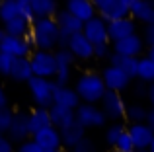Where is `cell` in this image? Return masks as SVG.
I'll use <instances>...</instances> for the list:
<instances>
[{
  "label": "cell",
  "instance_id": "8fae6325",
  "mask_svg": "<svg viewBox=\"0 0 154 152\" xmlns=\"http://www.w3.org/2000/svg\"><path fill=\"white\" fill-rule=\"evenodd\" d=\"M6 137L10 138L14 144H22L23 141L31 138V131H29V113L27 111H16L14 113V121H12L10 129H8Z\"/></svg>",
  "mask_w": 154,
  "mask_h": 152
},
{
  "label": "cell",
  "instance_id": "60d3db41",
  "mask_svg": "<svg viewBox=\"0 0 154 152\" xmlns=\"http://www.w3.org/2000/svg\"><path fill=\"white\" fill-rule=\"evenodd\" d=\"M144 43H146L148 47H152L154 45V26H146L144 27Z\"/></svg>",
  "mask_w": 154,
  "mask_h": 152
},
{
  "label": "cell",
  "instance_id": "ac0fdd59",
  "mask_svg": "<svg viewBox=\"0 0 154 152\" xmlns=\"http://www.w3.org/2000/svg\"><path fill=\"white\" fill-rule=\"evenodd\" d=\"M64 10H68L74 18H78L82 23L90 22L98 16V10H96V4L92 0H68Z\"/></svg>",
  "mask_w": 154,
  "mask_h": 152
},
{
  "label": "cell",
  "instance_id": "cb8c5ba5",
  "mask_svg": "<svg viewBox=\"0 0 154 152\" xmlns=\"http://www.w3.org/2000/svg\"><path fill=\"white\" fill-rule=\"evenodd\" d=\"M47 127H53L49 109H43V107H35V109H31L29 111V131H31V137L37 135L39 131L47 129Z\"/></svg>",
  "mask_w": 154,
  "mask_h": 152
},
{
  "label": "cell",
  "instance_id": "c3c4849f",
  "mask_svg": "<svg viewBox=\"0 0 154 152\" xmlns=\"http://www.w3.org/2000/svg\"><path fill=\"white\" fill-rule=\"evenodd\" d=\"M150 152H154V141H152V144H150V148H148Z\"/></svg>",
  "mask_w": 154,
  "mask_h": 152
},
{
  "label": "cell",
  "instance_id": "ba28073f",
  "mask_svg": "<svg viewBox=\"0 0 154 152\" xmlns=\"http://www.w3.org/2000/svg\"><path fill=\"white\" fill-rule=\"evenodd\" d=\"M102 78H103V84L107 88V92H115V94H121V92L129 90L133 84V78H129L119 66H113V65H107L102 70Z\"/></svg>",
  "mask_w": 154,
  "mask_h": 152
},
{
  "label": "cell",
  "instance_id": "2e32d148",
  "mask_svg": "<svg viewBox=\"0 0 154 152\" xmlns=\"http://www.w3.org/2000/svg\"><path fill=\"white\" fill-rule=\"evenodd\" d=\"M107 31H109V43H117L121 39H127L137 33V22L131 16L123 20H115V22L107 23Z\"/></svg>",
  "mask_w": 154,
  "mask_h": 152
},
{
  "label": "cell",
  "instance_id": "83f0119b",
  "mask_svg": "<svg viewBox=\"0 0 154 152\" xmlns=\"http://www.w3.org/2000/svg\"><path fill=\"white\" fill-rule=\"evenodd\" d=\"M2 27H4V33L10 35V37H27L31 23L26 22L23 18H16V20H12V22L4 23Z\"/></svg>",
  "mask_w": 154,
  "mask_h": 152
},
{
  "label": "cell",
  "instance_id": "7c38bea8",
  "mask_svg": "<svg viewBox=\"0 0 154 152\" xmlns=\"http://www.w3.org/2000/svg\"><path fill=\"white\" fill-rule=\"evenodd\" d=\"M84 37L92 43L94 47L98 45H105L109 43V31H107V22L102 20L100 16H96L94 20L84 23V29H82Z\"/></svg>",
  "mask_w": 154,
  "mask_h": 152
},
{
  "label": "cell",
  "instance_id": "d590c367",
  "mask_svg": "<svg viewBox=\"0 0 154 152\" xmlns=\"http://www.w3.org/2000/svg\"><path fill=\"white\" fill-rule=\"evenodd\" d=\"M72 152H100V146H98V142H96L94 138L86 137L74 150H72Z\"/></svg>",
  "mask_w": 154,
  "mask_h": 152
},
{
  "label": "cell",
  "instance_id": "7402d4cb",
  "mask_svg": "<svg viewBox=\"0 0 154 152\" xmlns=\"http://www.w3.org/2000/svg\"><path fill=\"white\" fill-rule=\"evenodd\" d=\"M131 18L144 26H154V2L150 0H133Z\"/></svg>",
  "mask_w": 154,
  "mask_h": 152
},
{
  "label": "cell",
  "instance_id": "4316f807",
  "mask_svg": "<svg viewBox=\"0 0 154 152\" xmlns=\"http://www.w3.org/2000/svg\"><path fill=\"white\" fill-rule=\"evenodd\" d=\"M109 65L119 66L129 78H137V72H139V59H129V57L111 55V57H109Z\"/></svg>",
  "mask_w": 154,
  "mask_h": 152
},
{
  "label": "cell",
  "instance_id": "52a82bcc",
  "mask_svg": "<svg viewBox=\"0 0 154 152\" xmlns=\"http://www.w3.org/2000/svg\"><path fill=\"white\" fill-rule=\"evenodd\" d=\"M100 107H102L109 123H121L125 119V113H127V103H125L123 96L115 94V92H105Z\"/></svg>",
  "mask_w": 154,
  "mask_h": 152
},
{
  "label": "cell",
  "instance_id": "f907efd6",
  "mask_svg": "<svg viewBox=\"0 0 154 152\" xmlns=\"http://www.w3.org/2000/svg\"><path fill=\"white\" fill-rule=\"evenodd\" d=\"M111 152H119V150H111Z\"/></svg>",
  "mask_w": 154,
  "mask_h": 152
},
{
  "label": "cell",
  "instance_id": "7a4b0ae2",
  "mask_svg": "<svg viewBox=\"0 0 154 152\" xmlns=\"http://www.w3.org/2000/svg\"><path fill=\"white\" fill-rule=\"evenodd\" d=\"M74 90H76V94L80 96V102L82 103L100 105L103 96H105V92H107V88H105V84H103L102 74L88 70V72L78 74V78H76V82H74Z\"/></svg>",
  "mask_w": 154,
  "mask_h": 152
},
{
  "label": "cell",
  "instance_id": "9c48e42d",
  "mask_svg": "<svg viewBox=\"0 0 154 152\" xmlns=\"http://www.w3.org/2000/svg\"><path fill=\"white\" fill-rule=\"evenodd\" d=\"M144 37L139 33L131 35L127 39H121L117 43H111V51L113 55H119V57H129V59H140L144 57L143 51H144Z\"/></svg>",
  "mask_w": 154,
  "mask_h": 152
},
{
  "label": "cell",
  "instance_id": "277c9868",
  "mask_svg": "<svg viewBox=\"0 0 154 152\" xmlns=\"http://www.w3.org/2000/svg\"><path fill=\"white\" fill-rule=\"evenodd\" d=\"M33 76L45 80H55L57 76V59L55 51H33L29 57Z\"/></svg>",
  "mask_w": 154,
  "mask_h": 152
},
{
  "label": "cell",
  "instance_id": "d6a6232c",
  "mask_svg": "<svg viewBox=\"0 0 154 152\" xmlns=\"http://www.w3.org/2000/svg\"><path fill=\"white\" fill-rule=\"evenodd\" d=\"M12 121H14V111H12L10 107L0 109V135H6L8 133Z\"/></svg>",
  "mask_w": 154,
  "mask_h": 152
},
{
  "label": "cell",
  "instance_id": "f6af8a7d",
  "mask_svg": "<svg viewBox=\"0 0 154 152\" xmlns=\"http://www.w3.org/2000/svg\"><path fill=\"white\" fill-rule=\"evenodd\" d=\"M146 98H148V102H150L152 107H154V84H152V86H148V96H146Z\"/></svg>",
  "mask_w": 154,
  "mask_h": 152
},
{
  "label": "cell",
  "instance_id": "b9f144b4",
  "mask_svg": "<svg viewBox=\"0 0 154 152\" xmlns=\"http://www.w3.org/2000/svg\"><path fill=\"white\" fill-rule=\"evenodd\" d=\"M133 92H135L137 98H144V96H148V88H146V84H143V82L137 84V86L133 88Z\"/></svg>",
  "mask_w": 154,
  "mask_h": 152
},
{
  "label": "cell",
  "instance_id": "bcb514c9",
  "mask_svg": "<svg viewBox=\"0 0 154 152\" xmlns=\"http://www.w3.org/2000/svg\"><path fill=\"white\" fill-rule=\"evenodd\" d=\"M146 57L154 61V45H152V47H148V51H146Z\"/></svg>",
  "mask_w": 154,
  "mask_h": 152
},
{
  "label": "cell",
  "instance_id": "ab89813d",
  "mask_svg": "<svg viewBox=\"0 0 154 152\" xmlns=\"http://www.w3.org/2000/svg\"><path fill=\"white\" fill-rule=\"evenodd\" d=\"M0 152H16V144L6 135H0Z\"/></svg>",
  "mask_w": 154,
  "mask_h": 152
},
{
  "label": "cell",
  "instance_id": "7bdbcfd3",
  "mask_svg": "<svg viewBox=\"0 0 154 152\" xmlns=\"http://www.w3.org/2000/svg\"><path fill=\"white\" fill-rule=\"evenodd\" d=\"M4 107H8V94L4 86H0V109H4Z\"/></svg>",
  "mask_w": 154,
  "mask_h": 152
},
{
  "label": "cell",
  "instance_id": "7dc6e473",
  "mask_svg": "<svg viewBox=\"0 0 154 152\" xmlns=\"http://www.w3.org/2000/svg\"><path fill=\"white\" fill-rule=\"evenodd\" d=\"M4 37H6V33H4V27L0 26V47H2V41H4Z\"/></svg>",
  "mask_w": 154,
  "mask_h": 152
},
{
  "label": "cell",
  "instance_id": "ee69618b",
  "mask_svg": "<svg viewBox=\"0 0 154 152\" xmlns=\"http://www.w3.org/2000/svg\"><path fill=\"white\" fill-rule=\"evenodd\" d=\"M146 125L150 127V129L154 131V107L152 109H148V117H146Z\"/></svg>",
  "mask_w": 154,
  "mask_h": 152
},
{
  "label": "cell",
  "instance_id": "5bb4252c",
  "mask_svg": "<svg viewBox=\"0 0 154 152\" xmlns=\"http://www.w3.org/2000/svg\"><path fill=\"white\" fill-rule=\"evenodd\" d=\"M127 133L131 137L133 144H135V152L139 150H148L154 141V131L146 123H135V125H127Z\"/></svg>",
  "mask_w": 154,
  "mask_h": 152
},
{
  "label": "cell",
  "instance_id": "ffe728a7",
  "mask_svg": "<svg viewBox=\"0 0 154 152\" xmlns=\"http://www.w3.org/2000/svg\"><path fill=\"white\" fill-rule=\"evenodd\" d=\"M55 22H57V26H59L60 33L68 35V37H72V35H76V33H82V29H84V23L80 22L78 18H74L68 10H64V8L57 12Z\"/></svg>",
  "mask_w": 154,
  "mask_h": 152
},
{
  "label": "cell",
  "instance_id": "484cf974",
  "mask_svg": "<svg viewBox=\"0 0 154 152\" xmlns=\"http://www.w3.org/2000/svg\"><path fill=\"white\" fill-rule=\"evenodd\" d=\"M31 8H33L35 20H45V18H55L59 6L55 0H31Z\"/></svg>",
  "mask_w": 154,
  "mask_h": 152
},
{
  "label": "cell",
  "instance_id": "4fadbf2b",
  "mask_svg": "<svg viewBox=\"0 0 154 152\" xmlns=\"http://www.w3.org/2000/svg\"><path fill=\"white\" fill-rule=\"evenodd\" d=\"M55 59H57V76H55V84L57 86H68L72 72V65L76 59L72 57V53L68 49H57L55 51Z\"/></svg>",
  "mask_w": 154,
  "mask_h": 152
},
{
  "label": "cell",
  "instance_id": "74e56055",
  "mask_svg": "<svg viewBox=\"0 0 154 152\" xmlns=\"http://www.w3.org/2000/svg\"><path fill=\"white\" fill-rule=\"evenodd\" d=\"M16 152H43V150L33 138H27V141H23L22 144L16 146Z\"/></svg>",
  "mask_w": 154,
  "mask_h": 152
},
{
  "label": "cell",
  "instance_id": "1f68e13d",
  "mask_svg": "<svg viewBox=\"0 0 154 152\" xmlns=\"http://www.w3.org/2000/svg\"><path fill=\"white\" fill-rule=\"evenodd\" d=\"M20 18V6L18 0H2L0 2V23H8L12 20Z\"/></svg>",
  "mask_w": 154,
  "mask_h": 152
},
{
  "label": "cell",
  "instance_id": "e575fe53",
  "mask_svg": "<svg viewBox=\"0 0 154 152\" xmlns=\"http://www.w3.org/2000/svg\"><path fill=\"white\" fill-rule=\"evenodd\" d=\"M12 65H14V59L4 55V53H0V76H2V78H10Z\"/></svg>",
  "mask_w": 154,
  "mask_h": 152
},
{
  "label": "cell",
  "instance_id": "f35d334b",
  "mask_svg": "<svg viewBox=\"0 0 154 152\" xmlns=\"http://www.w3.org/2000/svg\"><path fill=\"white\" fill-rule=\"evenodd\" d=\"M113 55L111 51V43H105V45H98L94 47V57L96 59H109Z\"/></svg>",
  "mask_w": 154,
  "mask_h": 152
},
{
  "label": "cell",
  "instance_id": "681fc988",
  "mask_svg": "<svg viewBox=\"0 0 154 152\" xmlns=\"http://www.w3.org/2000/svg\"><path fill=\"white\" fill-rule=\"evenodd\" d=\"M139 152H150V150H139Z\"/></svg>",
  "mask_w": 154,
  "mask_h": 152
},
{
  "label": "cell",
  "instance_id": "44dd1931",
  "mask_svg": "<svg viewBox=\"0 0 154 152\" xmlns=\"http://www.w3.org/2000/svg\"><path fill=\"white\" fill-rule=\"evenodd\" d=\"M60 138H63V146L66 148V152H72L80 142L86 138V129L80 123H72V125L60 129Z\"/></svg>",
  "mask_w": 154,
  "mask_h": 152
},
{
  "label": "cell",
  "instance_id": "d4e9b609",
  "mask_svg": "<svg viewBox=\"0 0 154 152\" xmlns=\"http://www.w3.org/2000/svg\"><path fill=\"white\" fill-rule=\"evenodd\" d=\"M33 78V70H31V62L29 59H14L12 65V72H10V80L14 82H29Z\"/></svg>",
  "mask_w": 154,
  "mask_h": 152
},
{
  "label": "cell",
  "instance_id": "f546056e",
  "mask_svg": "<svg viewBox=\"0 0 154 152\" xmlns=\"http://www.w3.org/2000/svg\"><path fill=\"white\" fill-rule=\"evenodd\" d=\"M148 117V109L143 103H127V113H125V121L129 125H135V123H146Z\"/></svg>",
  "mask_w": 154,
  "mask_h": 152
},
{
  "label": "cell",
  "instance_id": "9a60e30c",
  "mask_svg": "<svg viewBox=\"0 0 154 152\" xmlns=\"http://www.w3.org/2000/svg\"><path fill=\"white\" fill-rule=\"evenodd\" d=\"M31 138L41 146L43 152H60V148H63L60 131L57 129V127H47V129L39 131L37 135H33Z\"/></svg>",
  "mask_w": 154,
  "mask_h": 152
},
{
  "label": "cell",
  "instance_id": "603a6c76",
  "mask_svg": "<svg viewBox=\"0 0 154 152\" xmlns=\"http://www.w3.org/2000/svg\"><path fill=\"white\" fill-rule=\"evenodd\" d=\"M49 115H51V123L53 127L57 129H64V127L72 125L76 121V115L72 109H66V107H60V105H51L49 107Z\"/></svg>",
  "mask_w": 154,
  "mask_h": 152
},
{
  "label": "cell",
  "instance_id": "f1b7e54d",
  "mask_svg": "<svg viewBox=\"0 0 154 152\" xmlns=\"http://www.w3.org/2000/svg\"><path fill=\"white\" fill-rule=\"evenodd\" d=\"M137 78H139V82L148 84V86L154 84V61L148 59L146 55L139 59V72H137Z\"/></svg>",
  "mask_w": 154,
  "mask_h": 152
},
{
  "label": "cell",
  "instance_id": "30bf717a",
  "mask_svg": "<svg viewBox=\"0 0 154 152\" xmlns=\"http://www.w3.org/2000/svg\"><path fill=\"white\" fill-rule=\"evenodd\" d=\"M33 51H35L33 45L26 37H10V35L4 37L2 47H0V53L8 55L12 59H29Z\"/></svg>",
  "mask_w": 154,
  "mask_h": 152
},
{
  "label": "cell",
  "instance_id": "836d02e7",
  "mask_svg": "<svg viewBox=\"0 0 154 152\" xmlns=\"http://www.w3.org/2000/svg\"><path fill=\"white\" fill-rule=\"evenodd\" d=\"M18 6H20V18L33 23L35 16H33V8H31V0H18Z\"/></svg>",
  "mask_w": 154,
  "mask_h": 152
},
{
  "label": "cell",
  "instance_id": "8d00e7d4",
  "mask_svg": "<svg viewBox=\"0 0 154 152\" xmlns=\"http://www.w3.org/2000/svg\"><path fill=\"white\" fill-rule=\"evenodd\" d=\"M113 150H119V152H135V144H133L129 133H125L123 137L119 138V142L115 144V148H113Z\"/></svg>",
  "mask_w": 154,
  "mask_h": 152
},
{
  "label": "cell",
  "instance_id": "5b68a950",
  "mask_svg": "<svg viewBox=\"0 0 154 152\" xmlns=\"http://www.w3.org/2000/svg\"><path fill=\"white\" fill-rule=\"evenodd\" d=\"M131 2L133 0H96L98 16L105 22H115L131 16Z\"/></svg>",
  "mask_w": 154,
  "mask_h": 152
},
{
  "label": "cell",
  "instance_id": "e0dca14e",
  "mask_svg": "<svg viewBox=\"0 0 154 152\" xmlns=\"http://www.w3.org/2000/svg\"><path fill=\"white\" fill-rule=\"evenodd\" d=\"M80 96L76 94L74 86H57L55 88V96H53V105H60L66 109L76 111L80 107Z\"/></svg>",
  "mask_w": 154,
  "mask_h": 152
},
{
  "label": "cell",
  "instance_id": "6da1fadb",
  "mask_svg": "<svg viewBox=\"0 0 154 152\" xmlns=\"http://www.w3.org/2000/svg\"><path fill=\"white\" fill-rule=\"evenodd\" d=\"M27 41L33 45L35 51H57L59 49V39H60V29L57 26L55 18H45V20H35L29 27Z\"/></svg>",
  "mask_w": 154,
  "mask_h": 152
},
{
  "label": "cell",
  "instance_id": "8992f818",
  "mask_svg": "<svg viewBox=\"0 0 154 152\" xmlns=\"http://www.w3.org/2000/svg\"><path fill=\"white\" fill-rule=\"evenodd\" d=\"M76 123L84 127V129H102V127L109 125L105 113L102 111L100 105H90V103H80V107L74 111Z\"/></svg>",
  "mask_w": 154,
  "mask_h": 152
},
{
  "label": "cell",
  "instance_id": "3957f363",
  "mask_svg": "<svg viewBox=\"0 0 154 152\" xmlns=\"http://www.w3.org/2000/svg\"><path fill=\"white\" fill-rule=\"evenodd\" d=\"M55 80H45V78H33L27 82V90H29L31 102L35 103V107H43V109H49L53 105V96H55Z\"/></svg>",
  "mask_w": 154,
  "mask_h": 152
},
{
  "label": "cell",
  "instance_id": "4dcf8cb0",
  "mask_svg": "<svg viewBox=\"0 0 154 152\" xmlns=\"http://www.w3.org/2000/svg\"><path fill=\"white\" fill-rule=\"evenodd\" d=\"M127 133V127L123 123H109L105 127V133H103V141L109 148H115V144L119 142V138Z\"/></svg>",
  "mask_w": 154,
  "mask_h": 152
},
{
  "label": "cell",
  "instance_id": "d6986e66",
  "mask_svg": "<svg viewBox=\"0 0 154 152\" xmlns=\"http://www.w3.org/2000/svg\"><path fill=\"white\" fill-rule=\"evenodd\" d=\"M66 49L72 53V57L76 61H90V59H94V45L84 37V33L72 35Z\"/></svg>",
  "mask_w": 154,
  "mask_h": 152
}]
</instances>
